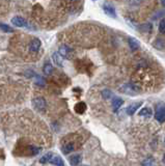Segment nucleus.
Instances as JSON below:
<instances>
[{
  "instance_id": "obj_1",
  "label": "nucleus",
  "mask_w": 165,
  "mask_h": 166,
  "mask_svg": "<svg viewBox=\"0 0 165 166\" xmlns=\"http://www.w3.org/2000/svg\"><path fill=\"white\" fill-rule=\"evenodd\" d=\"M120 91L124 94L134 96V94H137L139 93V89H137V87L135 85H133V84H125L122 88H120Z\"/></svg>"
},
{
  "instance_id": "obj_18",
  "label": "nucleus",
  "mask_w": 165,
  "mask_h": 166,
  "mask_svg": "<svg viewBox=\"0 0 165 166\" xmlns=\"http://www.w3.org/2000/svg\"><path fill=\"white\" fill-rule=\"evenodd\" d=\"M52 154L51 153H48V154H46L45 156H43L42 159L40 160V162H41L42 164H45V163H48V162L50 161V159L52 158Z\"/></svg>"
},
{
  "instance_id": "obj_2",
  "label": "nucleus",
  "mask_w": 165,
  "mask_h": 166,
  "mask_svg": "<svg viewBox=\"0 0 165 166\" xmlns=\"http://www.w3.org/2000/svg\"><path fill=\"white\" fill-rule=\"evenodd\" d=\"M103 11L105 12V13L107 16L111 17V18H116V13L115 9L111 4H109L108 2H105L103 4Z\"/></svg>"
},
{
  "instance_id": "obj_11",
  "label": "nucleus",
  "mask_w": 165,
  "mask_h": 166,
  "mask_svg": "<svg viewBox=\"0 0 165 166\" xmlns=\"http://www.w3.org/2000/svg\"><path fill=\"white\" fill-rule=\"evenodd\" d=\"M52 58H53V62H55V64L57 66H62V62H63V57L60 55L58 52H55L53 53L52 55Z\"/></svg>"
},
{
  "instance_id": "obj_17",
  "label": "nucleus",
  "mask_w": 165,
  "mask_h": 166,
  "mask_svg": "<svg viewBox=\"0 0 165 166\" xmlns=\"http://www.w3.org/2000/svg\"><path fill=\"white\" fill-rule=\"evenodd\" d=\"M0 30L3 32H13L14 31V29H13L11 26L3 24V23H0Z\"/></svg>"
},
{
  "instance_id": "obj_19",
  "label": "nucleus",
  "mask_w": 165,
  "mask_h": 166,
  "mask_svg": "<svg viewBox=\"0 0 165 166\" xmlns=\"http://www.w3.org/2000/svg\"><path fill=\"white\" fill-rule=\"evenodd\" d=\"M154 47L156 49H163L164 48V42H163V40L158 39L156 42L154 43Z\"/></svg>"
},
{
  "instance_id": "obj_22",
  "label": "nucleus",
  "mask_w": 165,
  "mask_h": 166,
  "mask_svg": "<svg viewBox=\"0 0 165 166\" xmlns=\"http://www.w3.org/2000/svg\"><path fill=\"white\" fill-rule=\"evenodd\" d=\"M142 166H155V165L152 159H146V160L142 162Z\"/></svg>"
},
{
  "instance_id": "obj_21",
  "label": "nucleus",
  "mask_w": 165,
  "mask_h": 166,
  "mask_svg": "<svg viewBox=\"0 0 165 166\" xmlns=\"http://www.w3.org/2000/svg\"><path fill=\"white\" fill-rule=\"evenodd\" d=\"M159 31L161 33H164L165 32V21L164 19H162L159 23Z\"/></svg>"
},
{
  "instance_id": "obj_10",
  "label": "nucleus",
  "mask_w": 165,
  "mask_h": 166,
  "mask_svg": "<svg viewBox=\"0 0 165 166\" xmlns=\"http://www.w3.org/2000/svg\"><path fill=\"white\" fill-rule=\"evenodd\" d=\"M82 160V156L81 155H74L70 158V163L73 166H77L80 164V162Z\"/></svg>"
},
{
  "instance_id": "obj_15",
  "label": "nucleus",
  "mask_w": 165,
  "mask_h": 166,
  "mask_svg": "<svg viewBox=\"0 0 165 166\" xmlns=\"http://www.w3.org/2000/svg\"><path fill=\"white\" fill-rule=\"evenodd\" d=\"M129 45H130V48L131 49H133V50H135V49H138L140 47V44L139 42L136 40V39H133V38H131L129 39Z\"/></svg>"
},
{
  "instance_id": "obj_13",
  "label": "nucleus",
  "mask_w": 165,
  "mask_h": 166,
  "mask_svg": "<svg viewBox=\"0 0 165 166\" xmlns=\"http://www.w3.org/2000/svg\"><path fill=\"white\" fill-rule=\"evenodd\" d=\"M86 110V104L83 103V102H79L78 104L75 105V111L77 113L79 114H82L84 113V111Z\"/></svg>"
},
{
  "instance_id": "obj_3",
  "label": "nucleus",
  "mask_w": 165,
  "mask_h": 166,
  "mask_svg": "<svg viewBox=\"0 0 165 166\" xmlns=\"http://www.w3.org/2000/svg\"><path fill=\"white\" fill-rule=\"evenodd\" d=\"M155 118L159 121V123H163L165 120V110L164 106H160L157 108L156 113H155Z\"/></svg>"
},
{
  "instance_id": "obj_9",
  "label": "nucleus",
  "mask_w": 165,
  "mask_h": 166,
  "mask_svg": "<svg viewBox=\"0 0 165 166\" xmlns=\"http://www.w3.org/2000/svg\"><path fill=\"white\" fill-rule=\"evenodd\" d=\"M49 162L51 164L55 165V166H65V163H63L62 159L60 157H58V156H54V157L52 156V158L50 159Z\"/></svg>"
},
{
  "instance_id": "obj_7",
  "label": "nucleus",
  "mask_w": 165,
  "mask_h": 166,
  "mask_svg": "<svg viewBox=\"0 0 165 166\" xmlns=\"http://www.w3.org/2000/svg\"><path fill=\"white\" fill-rule=\"evenodd\" d=\"M141 105H142V102H136V103L131 104L130 106L127 108V113L129 115H133L137 111L138 108L141 106Z\"/></svg>"
},
{
  "instance_id": "obj_6",
  "label": "nucleus",
  "mask_w": 165,
  "mask_h": 166,
  "mask_svg": "<svg viewBox=\"0 0 165 166\" xmlns=\"http://www.w3.org/2000/svg\"><path fill=\"white\" fill-rule=\"evenodd\" d=\"M12 23H13V25H15L17 27H24L27 24L25 19H23L22 17H19V16L14 17V18L12 19Z\"/></svg>"
},
{
  "instance_id": "obj_5",
  "label": "nucleus",
  "mask_w": 165,
  "mask_h": 166,
  "mask_svg": "<svg viewBox=\"0 0 165 166\" xmlns=\"http://www.w3.org/2000/svg\"><path fill=\"white\" fill-rule=\"evenodd\" d=\"M32 103L36 109H39V110L45 109V107H46V101L44 98H35Z\"/></svg>"
},
{
  "instance_id": "obj_24",
  "label": "nucleus",
  "mask_w": 165,
  "mask_h": 166,
  "mask_svg": "<svg viewBox=\"0 0 165 166\" xmlns=\"http://www.w3.org/2000/svg\"><path fill=\"white\" fill-rule=\"evenodd\" d=\"M152 29V25L151 24H149V23H147V24H144V25H142L141 26V30H144V31H150V30Z\"/></svg>"
},
{
  "instance_id": "obj_16",
  "label": "nucleus",
  "mask_w": 165,
  "mask_h": 166,
  "mask_svg": "<svg viewBox=\"0 0 165 166\" xmlns=\"http://www.w3.org/2000/svg\"><path fill=\"white\" fill-rule=\"evenodd\" d=\"M58 53H59L62 57H68L69 54H70V49L68 48V47L62 46L61 48L59 49V52H58Z\"/></svg>"
},
{
  "instance_id": "obj_23",
  "label": "nucleus",
  "mask_w": 165,
  "mask_h": 166,
  "mask_svg": "<svg viewBox=\"0 0 165 166\" xmlns=\"http://www.w3.org/2000/svg\"><path fill=\"white\" fill-rule=\"evenodd\" d=\"M102 94H103V97L105 98V99H108V98H110L111 96H112V93H111L110 90H104L102 93Z\"/></svg>"
},
{
  "instance_id": "obj_8",
  "label": "nucleus",
  "mask_w": 165,
  "mask_h": 166,
  "mask_svg": "<svg viewBox=\"0 0 165 166\" xmlns=\"http://www.w3.org/2000/svg\"><path fill=\"white\" fill-rule=\"evenodd\" d=\"M62 153L65 155H68L70 154L71 152H73L74 150H75V145H74V143H72V142H67V143H63L62 144Z\"/></svg>"
},
{
  "instance_id": "obj_14",
  "label": "nucleus",
  "mask_w": 165,
  "mask_h": 166,
  "mask_svg": "<svg viewBox=\"0 0 165 166\" xmlns=\"http://www.w3.org/2000/svg\"><path fill=\"white\" fill-rule=\"evenodd\" d=\"M152 114H153V111H152V109H150V108H142L140 111H139V115L140 116H144V117H151Z\"/></svg>"
},
{
  "instance_id": "obj_4",
  "label": "nucleus",
  "mask_w": 165,
  "mask_h": 166,
  "mask_svg": "<svg viewBox=\"0 0 165 166\" xmlns=\"http://www.w3.org/2000/svg\"><path fill=\"white\" fill-rule=\"evenodd\" d=\"M40 48H41V40L39 39H32V40L29 44V50L30 52H38Z\"/></svg>"
},
{
  "instance_id": "obj_25",
  "label": "nucleus",
  "mask_w": 165,
  "mask_h": 166,
  "mask_svg": "<svg viewBox=\"0 0 165 166\" xmlns=\"http://www.w3.org/2000/svg\"><path fill=\"white\" fill-rule=\"evenodd\" d=\"M162 4L164 5V0H162Z\"/></svg>"
},
{
  "instance_id": "obj_12",
  "label": "nucleus",
  "mask_w": 165,
  "mask_h": 166,
  "mask_svg": "<svg viewBox=\"0 0 165 166\" xmlns=\"http://www.w3.org/2000/svg\"><path fill=\"white\" fill-rule=\"evenodd\" d=\"M124 104V100L120 99V98H114L113 101H112V107H113V110L116 111L117 109H120V106Z\"/></svg>"
},
{
  "instance_id": "obj_20",
  "label": "nucleus",
  "mask_w": 165,
  "mask_h": 166,
  "mask_svg": "<svg viewBox=\"0 0 165 166\" xmlns=\"http://www.w3.org/2000/svg\"><path fill=\"white\" fill-rule=\"evenodd\" d=\"M43 70H44V73H45L46 75H50V74H51V72L53 71V67H52V66L50 63H46Z\"/></svg>"
}]
</instances>
